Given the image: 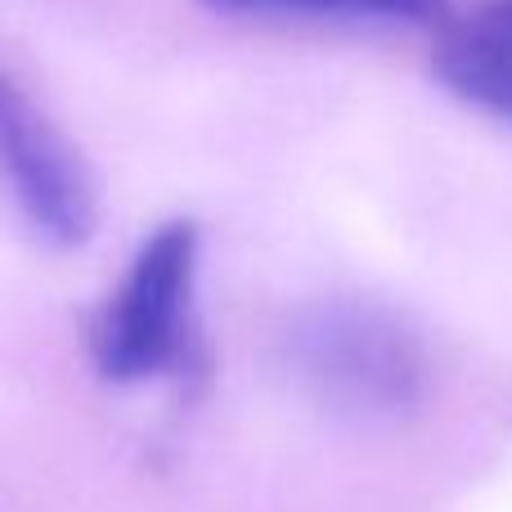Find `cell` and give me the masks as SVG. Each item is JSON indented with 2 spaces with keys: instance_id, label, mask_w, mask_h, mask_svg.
<instances>
[{
  "instance_id": "cell-1",
  "label": "cell",
  "mask_w": 512,
  "mask_h": 512,
  "mask_svg": "<svg viewBox=\"0 0 512 512\" xmlns=\"http://www.w3.org/2000/svg\"><path fill=\"white\" fill-rule=\"evenodd\" d=\"M292 382L328 414L391 423L423 405L432 364L418 328L373 297H319L283 328Z\"/></svg>"
},
{
  "instance_id": "cell-2",
  "label": "cell",
  "mask_w": 512,
  "mask_h": 512,
  "mask_svg": "<svg viewBox=\"0 0 512 512\" xmlns=\"http://www.w3.org/2000/svg\"><path fill=\"white\" fill-rule=\"evenodd\" d=\"M198 261L194 221H167L135 248L117 288L90 324V360L113 387L185 378L198 355Z\"/></svg>"
},
{
  "instance_id": "cell-3",
  "label": "cell",
  "mask_w": 512,
  "mask_h": 512,
  "mask_svg": "<svg viewBox=\"0 0 512 512\" xmlns=\"http://www.w3.org/2000/svg\"><path fill=\"white\" fill-rule=\"evenodd\" d=\"M0 185L45 248H86L99 225V194L63 126L0 68Z\"/></svg>"
},
{
  "instance_id": "cell-5",
  "label": "cell",
  "mask_w": 512,
  "mask_h": 512,
  "mask_svg": "<svg viewBox=\"0 0 512 512\" xmlns=\"http://www.w3.org/2000/svg\"><path fill=\"white\" fill-rule=\"evenodd\" d=\"M225 18H337V23L445 27L450 0H198Z\"/></svg>"
},
{
  "instance_id": "cell-4",
  "label": "cell",
  "mask_w": 512,
  "mask_h": 512,
  "mask_svg": "<svg viewBox=\"0 0 512 512\" xmlns=\"http://www.w3.org/2000/svg\"><path fill=\"white\" fill-rule=\"evenodd\" d=\"M432 68L450 95L512 126V0H486L441 27Z\"/></svg>"
}]
</instances>
